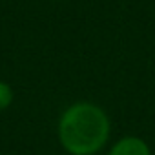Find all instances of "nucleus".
Returning <instances> with one entry per match:
<instances>
[{
	"instance_id": "f257e3e1",
	"label": "nucleus",
	"mask_w": 155,
	"mask_h": 155,
	"mask_svg": "<svg viewBox=\"0 0 155 155\" xmlns=\"http://www.w3.org/2000/svg\"><path fill=\"white\" fill-rule=\"evenodd\" d=\"M110 135V120L106 113L90 102L68 108L58 124L62 146L73 155H91L104 146Z\"/></svg>"
},
{
	"instance_id": "f03ea898",
	"label": "nucleus",
	"mask_w": 155,
	"mask_h": 155,
	"mask_svg": "<svg viewBox=\"0 0 155 155\" xmlns=\"http://www.w3.org/2000/svg\"><path fill=\"white\" fill-rule=\"evenodd\" d=\"M110 155H150V148L137 137H124L111 148Z\"/></svg>"
},
{
	"instance_id": "7ed1b4c3",
	"label": "nucleus",
	"mask_w": 155,
	"mask_h": 155,
	"mask_svg": "<svg viewBox=\"0 0 155 155\" xmlns=\"http://www.w3.org/2000/svg\"><path fill=\"white\" fill-rule=\"evenodd\" d=\"M13 101V91L6 82H0V111L6 110Z\"/></svg>"
},
{
	"instance_id": "20e7f679",
	"label": "nucleus",
	"mask_w": 155,
	"mask_h": 155,
	"mask_svg": "<svg viewBox=\"0 0 155 155\" xmlns=\"http://www.w3.org/2000/svg\"><path fill=\"white\" fill-rule=\"evenodd\" d=\"M91 155H93V153H91Z\"/></svg>"
}]
</instances>
